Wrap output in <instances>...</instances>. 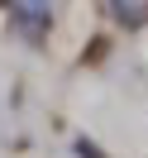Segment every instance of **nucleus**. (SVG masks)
I'll use <instances>...</instances> for the list:
<instances>
[{"instance_id": "1", "label": "nucleus", "mask_w": 148, "mask_h": 158, "mask_svg": "<svg viewBox=\"0 0 148 158\" xmlns=\"http://www.w3.org/2000/svg\"><path fill=\"white\" fill-rule=\"evenodd\" d=\"M77 153H81V158H100V148H96V144H86V139H81V144H77Z\"/></svg>"}]
</instances>
